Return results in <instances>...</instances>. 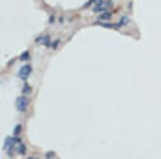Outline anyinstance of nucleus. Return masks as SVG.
Listing matches in <instances>:
<instances>
[{
    "mask_svg": "<svg viewBox=\"0 0 161 159\" xmlns=\"http://www.w3.org/2000/svg\"><path fill=\"white\" fill-rule=\"evenodd\" d=\"M28 106H29L28 95H19V97L15 99V108H17V112H20V114L28 112Z\"/></svg>",
    "mask_w": 161,
    "mask_h": 159,
    "instance_id": "f257e3e1",
    "label": "nucleus"
},
{
    "mask_svg": "<svg viewBox=\"0 0 161 159\" xmlns=\"http://www.w3.org/2000/svg\"><path fill=\"white\" fill-rule=\"evenodd\" d=\"M112 6H114V2L112 0H97V4L94 6V11L99 15L102 11H110L112 9Z\"/></svg>",
    "mask_w": 161,
    "mask_h": 159,
    "instance_id": "f03ea898",
    "label": "nucleus"
},
{
    "mask_svg": "<svg viewBox=\"0 0 161 159\" xmlns=\"http://www.w3.org/2000/svg\"><path fill=\"white\" fill-rule=\"evenodd\" d=\"M35 42L37 44H40V46H44V48H51V37L48 35V33H44V35H39L37 39H35Z\"/></svg>",
    "mask_w": 161,
    "mask_h": 159,
    "instance_id": "7ed1b4c3",
    "label": "nucleus"
},
{
    "mask_svg": "<svg viewBox=\"0 0 161 159\" xmlns=\"http://www.w3.org/2000/svg\"><path fill=\"white\" fill-rule=\"evenodd\" d=\"M31 71H33V68H31V64H24L22 68H20V71H19V79L22 80H26L29 75H31Z\"/></svg>",
    "mask_w": 161,
    "mask_h": 159,
    "instance_id": "20e7f679",
    "label": "nucleus"
},
{
    "mask_svg": "<svg viewBox=\"0 0 161 159\" xmlns=\"http://www.w3.org/2000/svg\"><path fill=\"white\" fill-rule=\"evenodd\" d=\"M112 11H102V13H99V17H97V20H95V24L97 22H108V20L112 19Z\"/></svg>",
    "mask_w": 161,
    "mask_h": 159,
    "instance_id": "39448f33",
    "label": "nucleus"
},
{
    "mask_svg": "<svg viewBox=\"0 0 161 159\" xmlns=\"http://www.w3.org/2000/svg\"><path fill=\"white\" fill-rule=\"evenodd\" d=\"M26 152H28V146H26L24 143H19V146H17V154H19V156H26Z\"/></svg>",
    "mask_w": 161,
    "mask_h": 159,
    "instance_id": "423d86ee",
    "label": "nucleus"
},
{
    "mask_svg": "<svg viewBox=\"0 0 161 159\" xmlns=\"http://www.w3.org/2000/svg\"><path fill=\"white\" fill-rule=\"evenodd\" d=\"M20 92H22V95H29V93L33 92V88H31V86H29V84L26 82V84H24V86L20 88Z\"/></svg>",
    "mask_w": 161,
    "mask_h": 159,
    "instance_id": "0eeeda50",
    "label": "nucleus"
},
{
    "mask_svg": "<svg viewBox=\"0 0 161 159\" xmlns=\"http://www.w3.org/2000/svg\"><path fill=\"white\" fill-rule=\"evenodd\" d=\"M29 59H31V53H29V51H24V53H22V55L19 57L20 62H28Z\"/></svg>",
    "mask_w": 161,
    "mask_h": 159,
    "instance_id": "6e6552de",
    "label": "nucleus"
},
{
    "mask_svg": "<svg viewBox=\"0 0 161 159\" xmlns=\"http://www.w3.org/2000/svg\"><path fill=\"white\" fill-rule=\"evenodd\" d=\"M22 134V124H15V128H13V135H20Z\"/></svg>",
    "mask_w": 161,
    "mask_h": 159,
    "instance_id": "1a4fd4ad",
    "label": "nucleus"
},
{
    "mask_svg": "<svg viewBox=\"0 0 161 159\" xmlns=\"http://www.w3.org/2000/svg\"><path fill=\"white\" fill-rule=\"evenodd\" d=\"M95 4H97V0H88V2H86V4L82 6V9H88V7H94Z\"/></svg>",
    "mask_w": 161,
    "mask_h": 159,
    "instance_id": "9d476101",
    "label": "nucleus"
},
{
    "mask_svg": "<svg viewBox=\"0 0 161 159\" xmlns=\"http://www.w3.org/2000/svg\"><path fill=\"white\" fill-rule=\"evenodd\" d=\"M126 24H130V19H128L126 15H123L121 20H119V26H126Z\"/></svg>",
    "mask_w": 161,
    "mask_h": 159,
    "instance_id": "9b49d317",
    "label": "nucleus"
},
{
    "mask_svg": "<svg viewBox=\"0 0 161 159\" xmlns=\"http://www.w3.org/2000/svg\"><path fill=\"white\" fill-rule=\"evenodd\" d=\"M44 159H55V152H46V154H44Z\"/></svg>",
    "mask_w": 161,
    "mask_h": 159,
    "instance_id": "f8f14e48",
    "label": "nucleus"
},
{
    "mask_svg": "<svg viewBox=\"0 0 161 159\" xmlns=\"http://www.w3.org/2000/svg\"><path fill=\"white\" fill-rule=\"evenodd\" d=\"M59 46H60V40H59V39H57V40H53V42H51V49H57Z\"/></svg>",
    "mask_w": 161,
    "mask_h": 159,
    "instance_id": "ddd939ff",
    "label": "nucleus"
},
{
    "mask_svg": "<svg viewBox=\"0 0 161 159\" xmlns=\"http://www.w3.org/2000/svg\"><path fill=\"white\" fill-rule=\"evenodd\" d=\"M26 159H39V157H35V156H28Z\"/></svg>",
    "mask_w": 161,
    "mask_h": 159,
    "instance_id": "4468645a",
    "label": "nucleus"
}]
</instances>
